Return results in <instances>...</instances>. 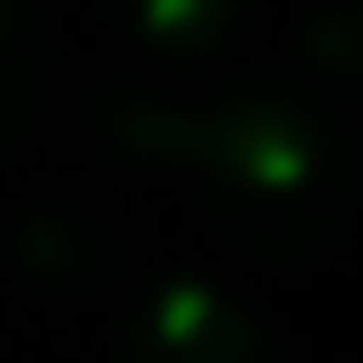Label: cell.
<instances>
[{"mask_svg":"<svg viewBox=\"0 0 363 363\" xmlns=\"http://www.w3.org/2000/svg\"><path fill=\"white\" fill-rule=\"evenodd\" d=\"M124 140L140 155H162L194 170L209 217L247 255H317L348 224V140L340 124L286 85H247L217 108H124Z\"/></svg>","mask_w":363,"mask_h":363,"instance_id":"1","label":"cell"},{"mask_svg":"<svg viewBox=\"0 0 363 363\" xmlns=\"http://www.w3.org/2000/svg\"><path fill=\"white\" fill-rule=\"evenodd\" d=\"M116 363H271V325L217 279H162L124 309Z\"/></svg>","mask_w":363,"mask_h":363,"instance_id":"2","label":"cell"},{"mask_svg":"<svg viewBox=\"0 0 363 363\" xmlns=\"http://www.w3.org/2000/svg\"><path fill=\"white\" fill-rule=\"evenodd\" d=\"M16 263H23V279H39V286H55V294H101L124 271V240L93 209L39 201V209H23V224H16Z\"/></svg>","mask_w":363,"mask_h":363,"instance_id":"3","label":"cell"},{"mask_svg":"<svg viewBox=\"0 0 363 363\" xmlns=\"http://www.w3.org/2000/svg\"><path fill=\"white\" fill-rule=\"evenodd\" d=\"M39 85H47V39H39V23L23 16V0H0V162L31 132Z\"/></svg>","mask_w":363,"mask_h":363,"instance_id":"4","label":"cell"},{"mask_svg":"<svg viewBox=\"0 0 363 363\" xmlns=\"http://www.w3.org/2000/svg\"><path fill=\"white\" fill-rule=\"evenodd\" d=\"M116 8L155 55H217L247 16V0H116Z\"/></svg>","mask_w":363,"mask_h":363,"instance_id":"5","label":"cell"}]
</instances>
